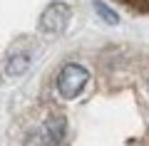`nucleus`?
Wrapping results in <instances>:
<instances>
[{
    "instance_id": "20e7f679",
    "label": "nucleus",
    "mask_w": 149,
    "mask_h": 146,
    "mask_svg": "<svg viewBox=\"0 0 149 146\" xmlns=\"http://www.w3.org/2000/svg\"><path fill=\"white\" fill-rule=\"evenodd\" d=\"M27 64H30V57H27V55H13V57L5 62V74L17 77V74H22L27 69Z\"/></svg>"
},
{
    "instance_id": "f03ea898",
    "label": "nucleus",
    "mask_w": 149,
    "mask_h": 146,
    "mask_svg": "<svg viewBox=\"0 0 149 146\" xmlns=\"http://www.w3.org/2000/svg\"><path fill=\"white\" fill-rule=\"evenodd\" d=\"M70 17H72V12L65 3H52L40 15V30L47 35H62L70 25Z\"/></svg>"
},
{
    "instance_id": "39448f33",
    "label": "nucleus",
    "mask_w": 149,
    "mask_h": 146,
    "mask_svg": "<svg viewBox=\"0 0 149 146\" xmlns=\"http://www.w3.org/2000/svg\"><path fill=\"white\" fill-rule=\"evenodd\" d=\"M95 12H97L104 22H109V25H117V22H119V15L112 10V8H107L102 0H95Z\"/></svg>"
},
{
    "instance_id": "f257e3e1",
    "label": "nucleus",
    "mask_w": 149,
    "mask_h": 146,
    "mask_svg": "<svg viewBox=\"0 0 149 146\" xmlns=\"http://www.w3.org/2000/svg\"><path fill=\"white\" fill-rule=\"evenodd\" d=\"M87 82H90L87 67L70 62V64H65V67L60 69V74H57V92L62 94L65 99H74V97L82 94V89L87 87Z\"/></svg>"
},
{
    "instance_id": "7ed1b4c3",
    "label": "nucleus",
    "mask_w": 149,
    "mask_h": 146,
    "mask_svg": "<svg viewBox=\"0 0 149 146\" xmlns=\"http://www.w3.org/2000/svg\"><path fill=\"white\" fill-rule=\"evenodd\" d=\"M42 136H45V144H47V146L60 144L62 136H65V119H62V116H52V119H47V124H45V129H42Z\"/></svg>"
}]
</instances>
